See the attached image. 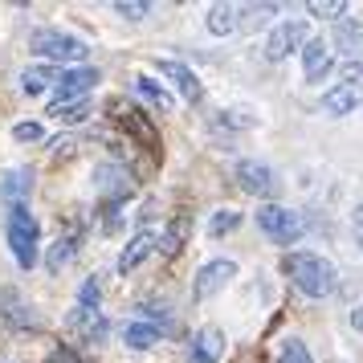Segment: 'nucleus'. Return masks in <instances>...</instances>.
Wrapping results in <instances>:
<instances>
[{"mask_svg": "<svg viewBox=\"0 0 363 363\" xmlns=\"http://www.w3.org/2000/svg\"><path fill=\"white\" fill-rule=\"evenodd\" d=\"M281 269H286V278L294 281L306 298H330L335 294V286H339L335 265H330L323 253H311V249H302V253H286Z\"/></svg>", "mask_w": 363, "mask_h": 363, "instance_id": "obj_1", "label": "nucleus"}, {"mask_svg": "<svg viewBox=\"0 0 363 363\" xmlns=\"http://www.w3.org/2000/svg\"><path fill=\"white\" fill-rule=\"evenodd\" d=\"M29 50L37 53V57H45V62H86V53H90V45H86L82 37L74 33H62V29H37L33 37H29Z\"/></svg>", "mask_w": 363, "mask_h": 363, "instance_id": "obj_2", "label": "nucleus"}, {"mask_svg": "<svg viewBox=\"0 0 363 363\" xmlns=\"http://www.w3.org/2000/svg\"><path fill=\"white\" fill-rule=\"evenodd\" d=\"M9 245H13V257H17L25 269L37 265V245H41V229H37V216L25 208V204H13L9 213Z\"/></svg>", "mask_w": 363, "mask_h": 363, "instance_id": "obj_3", "label": "nucleus"}, {"mask_svg": "<svg viewBox=\"0 0 363 363\" xmlns=\"http://www.w3.org/2000/svg\"><path fill=\"white\" fill-rule=\"evenodd\" d=\"M257 225H262L265 237H274V245H294L298 237L306 233L302 213L286 208V204H262L257 208Z\"/></svg>", "mask_w": 363, "mask_h": 363, "instance_id": "obj_4", "label": "nucleus"}, {"mask_svg": "<svg viewBox=\"0 0 363 363\" xmlns=\"http://www.w3.org/2000/svg\"><path fill=\"white\" fill-rule=\"evenodd\" d=\"M306 41H311V37H306V21H281V25H274L269 37H265V57H269V62H286V57L298 53Z\"/></svg>", "mask_w": 363, "mask_h": 363, "instance_id": "obj_5", "label": "nucleus"}, {"mask_svg": "<svg viewBox=\"0 0 363 363\" xmlns=\"http://www.w3.org/2000/svg\"><path fill=\"white\" fill-rule=\"evenodd\" d=\"M233 278H237V265L225 262V257H216V262L200 265L196 281H192V298H196V302H204V298L220 294V290H225V286H229Z\"/></svg>", "mask_w": 363, "mask_h": 363, "instance_id": "obj_6", "label": "nucleus"}, {"mask_svg": "<svg viewBox=\"0 0 363 363\" xmlns=\"http://www.w3.org/2000/svg\"><path fill=\"white\" fill-rule=\"evenodd\" d=\"M237 184L245 188L249 196H262V200L278 192V176H274L262 160H241V164H237Z\"/></svg>", "mask_w": 363, "mask_h": 363, "instance_id": "obj_7", "label": "nucleus"}, {"mask_svg": "<svg viewBox=\"0 0 363 363\" xmlns=\"http://www.w3.org/2000/svg\"><path fill=\"white\" fill-rule=\"evenodd\" d=\"M94 82H99V69H90V66L66 69V74L57 78V99H53V106H62V102H82V94L94 90Z\"/></svg>", "mask_w": 363, "mask_h": 363, "instance_id": "obj_8", "label": "nucleus"}, {"mask_svg": "<svg viewBox=\"0 0 363 363\" xmlns=\"http://www.w3.org/2000/svg\"><path fill=\"white\" fill-rule=\"evenodd\" d=\"M330 66H335V62H330V45L318 41V37H311V41L302 45V78H306V82H323L330 74Z\"/></svg>", "mask_w": 363, "mask_h": 363, "instance_id": "obj_9", "label": "nucleus"}, {"mask_svg": "<svg viewBox=\"0 0 363 363\" xmlns=\"http://www.w3.org/2000/svg\"><path fill=\"white\" fill-rule=\"evenodd\" d=\"M155 249H160V237H155L151 229H139L131 241H127L123 257H118V274H131V269H139V265L147 262L151 253H155Z\"/></svg>", "mask_w": 363, "mask_h": 363, "instance_id": "obj_10", "label": "nucleus"}, {"mask_svg": "<svg viewBox=\"0 0 363 363\" xmlns=\"http://www.w3.org/2000/svg\"><path fill=\"white\" fill-rule=\"evenodd\" d=\"M220 355H225V330L220 327L196 330V339H192V363H220Z\"/></svg>", "mask_w": 363, "mask_h": 363, "instance_id": "obj_11", "label": "nucleus"}, {"mask_svg": "<svg viewBox=\"0 0 363 363\" xmlns=\"http://www.w3.org/2000/svg\"><path fill=\"white\" fill-rule=\"evenodd\" d=\"M160 69H164L167 78L176 82V90L184 94V102H200L204 99V90H200V78L192 74V69L184 66V62H160Z\"/></svg>", "mask_w": 363, "mask_h": 363, "instance_id": "obj_12", "label": "nucleus"}, {"mask_svg": "<svg viewBox=\"0 0 363 363\" xmlns=\"http://www.w3.org/2000/svg\"><path fill=\"white\" fill-rule=\"evenodd\" d=\"M359 102H363L359 86H330L327 94H323V111H327V115H351Z\"/></svg>", "mask_w": 363, "mask_h": 363, "instance_id": "obj_13", "label": "nucleus"}, {"mask_svg": "<svg viewBox=\"0 0 363 363\" xmlns=\"http://www.w3.org/2000/svg\"><path fill=\"white\" fill-rule=\"evenodd\" d=\"M204 25H208L213 37H225L241 25V9H237V4H213V9L204 13Z\"/></svg>", "mask_w": 363, "mask_h": 363, "instance_id": "obj_14", "label": "nucleus"}, {"mask_svg": "<svg viewBox=\"0 0 363 363\" xmlns=\"http://www.w3.org/2000/svg\"><path fill=\"white\" fill-rule=\"evenodd\" d=\"M50 86H57V69L45 62V66H29L25 74H21V90L25 94H45Z\"/></svg>", "mask_w": 363, "mask_h": 363, "instance_id": "obj_15", "label": "nucleus"}, {"mask_svg": "<svg viewBox=\"0 0 363 363\" xmlns=\"http://www.w3.org/2000/svg\"><path fill=\"white\" fill-rule=\"evenodd\" d=\"M335 45L343 53H359L363 50V21H355V17L339 21V25H335Z\"/></svg>", "mask_w": 363, "mask_h": 363, "instance_id": "obj_16", "label": "nucleus"}, {"mask_svg": "<svg viewBox=\"0 0 363 363\" xmlns=\"http://www.w3.org/2000/svg\"><path fill=\"white\" fill-rule=\"evenodd\" d=\"M69 327H78V330L86 335V339H102V335H106V318H102L99 311L74 306V314H69Z\"/></svg>", "mask_w": 363, "mask_h": 363, "instance_id": "obj_17", "label": "nucleus"}, {"mask_svg": "<svg viewBox=\"0 0 363 363\" xmlns=\"http://www.w3.org/2000/svg\"><path fill=\"white\" fill-rule=\"evenodd\" d=\"M123 339H127V347H135V351H147V347L160 343V327H155V323H131V327L123 330Z\"/></svg>", "mask_w": 363, "mask_h": 363, "instance_id": "obj_18", "label": "nucleus"}, {"mask_svg": "<svg viewBox=\"0 0 363 363\" xmlns=\"http://www.w3.org/2000/svg\"><path fill=\"white\" fill-rule=\"evenodd\" d=\"M29 188H33V176H29L25 167H17V172H9V176H4V184H0V192H4V196L13 200V204H21V196H25Z\"/></svg>", "mask_w": 363, "mask_h": 363, "instance_id": "obj_19", "label": "nucleus"}, {"mask_svg": "<svg viewBox=\"0 0 363 363\" xmlns=\"http://www.w3.org/2000/svg\"><path fill=\"white\" fill-rule=\"evenodd\" d=\"M74 253H78V237H57V245L45 253V265H50L53 274H57V269H62V265H66Z\"/></svg>", "mask_w": 363, "mask_h": 363, "instance_id": "obj_20", "label": "nucleus"}, {"mask_svg": "<svg viewBox=\"0 0 363 363\" xmlns=\"http://www.w3.org/2000/svg\"><path fill=\"white\" fill-rule=\"evenodd\" d=\"M306 13H311V17H323V21H343L347 17V4H343V0H311V4H306Z\"/></svg>", "mask_w": 363, "mask_h": 363, "instance_id": "obj_21", "label": "nucleus"}, {"mask_svg": "<svg viewBox=\"0 0 363 363\" xmlns=\"http://www.w3.org/2000/svg\"><path fill=\"white\" fill-rule=\"evenodd\" d=\"M278 363H314V355L306 351V343H302V339H281Z\"/></svg>", "mask_w": 363, "mask_h": 363, "instance_id": "obj_22", "label": "nucleus"}, {"mask_svg": "<svg viewBox=\"0 0 363 363\" xmlns=\"http://www.w3.org/2000/svg\"><path fill=\"white\" fill-rule=\"evenodd\" d=\"M53 118H62V123H69V127H74V123H82L86 115H90V102H62V106H53L50 111Z\"/></svg>", "mask_w": 363, "mask_h": 363, "instance_id": "obj_23", "label": "nucleus"}, {"mask_svg": "<svg viewBox=\"0 0 363 363\" xmlns=\"http://www.w3.org/2000/svg\"><path fill=\"white\" fill-rule=\"evenodd\" d=\"M241 225V213H233V208H220V213L208 220V237H225V233H233Z\"/></svg>", "mask_w": 363, "mask_h": 363, "instance_id": "obj_24", "label": "nucleus"}, {"mask_svg": "<svg viewBox=\"0 0 363 363\" xmlns=\"http://www.w3.org/2000/svg\"><path fill=\"white\" fill-rule=\"evenodd\" d=\"M115 13L118 17H127V21H143L151 13V4L147 0H115Z\"/></svg>", "mask_w": 363, "mask_h": 363, "instance_id": "obj_25", "label": "nucleus"}, {"mask_svg": "<svg viewBox=\"0 0 363 363\" xmlns=\"http://www.w3.org/2000/svg\"><path fill=\"white\" fill-rule=\"evenodd\" d=\"M184 229H188V220H180V229L172 225V229H167V237L160 241V249H164V253H180V249H184Z\"/></svg>", "mask_w": 363, "mask_h": 363, "instance_id": "obj_26", "label": "nucleus"}, {"mask_svg": "<svg viewBox=\"0 0 363 363\" xmlns=\"http://www.w3.org/2000/svg\"><path fill=\"white\" fill-rule=\"evenodd\" d=\"M135 90H139L143 99H151L155 106H167V94H164V90H160L155 82H151V78H139V82H135Z\"/></svg>", "mask_w": 363, "mask_h": 363, "instance_id": "obj_27", "label": "nucleus"}, {"mask_svg": "<svg viewBox=\"0 0 363 363\" xmlns=\"http://www.w3.org/2000/svg\"><path fill=\"white\" fill-rule=\"evenodd\" d=\"M78 306H86V311H99V281H94V278H86V281H82Z\"/></svg>", "mask_w": 363, "mask_h": 363, "instance_id": "obj_28", "label": "nucleus"}, {"mask_svg": "<svg viewBox=\"0 0 363 363\" xmlns=\"http://www.w3.org/2000/svg\"><path fill=\"white\" fill-rule=\"evenodd\" d=\"M41 123H17V127H13V139H21V143H37V139H41Z\"/></svg>", "mask_w": 363, "mask_h": 363, "instance_id": "obj_29", "label": "nucleus"}, {"mask_svg": "<svg viewBox=\"0 0 363 363\" xmlns=\"http://www.w3.org/2000/svg\"><path fill=\"white\" fill-rule=\"evenodd\" d=\"M45 363H82V359H78V355H74L69 347H53V351H50V359H45Z\"/></svg>", "mask_w": 363, "mask_h": 363, "instance_id": "obj_30", "label": "nucleus"}, {"mask_svg": "<svg viewBox=\"0 0 363 363\" xmlns=\"http://www.w3.org/2000/svg\"><path fill=\"white\" fill-rule=\"evenodd\" d=\"M351 327L363 330V306H355V311H351Z\"/></svg>", "mask_w": 363, "mask_h": 363, "instance_id": "obj_31", "label": "nucleus"}]
</instances>
